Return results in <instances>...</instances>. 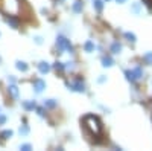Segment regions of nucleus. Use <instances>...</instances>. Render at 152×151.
Returning <instances> with one entry per match:
<instances>
[{
    "label": "nucleus",
    "mask_w": 152,
    "mask_h": 151,
    "mask_svg": "<svg viewBox=\"0 0 152 151\" xmlns=\"http://www.w3.org/2000/svg\"><path fill=\"white\" fill-rule=\"evenodd\" d=\"M84 128L90 133L91 136L99 137L100 134H102V122L99 121L97 116L87 115V116L84 118Z\"/></svg>",
    "instance_id": "nucleus-1"
},
{
    "label": "nucleus",
    "mask_w": 152,
    "mask_h": 151,
    "mask_svg": "<svg viewBox=\"0 0 152 151\" xmlns=\"http://www.w3.org/2000/svg\"><path fill=\"white\" fill-rule=\"evenodd\" d=\"M21 2L23 0H0V11L6 15L17 17L21 12Z\"/></svg>",
    "instance_id": "nucleus-2"
},
{
    "label": "nucleus",
    "mask_w": 152,
    "mask_h": 151,
    "mask_svg": "<svg viewBox=\"0 0 152 151\" xmlns=\"http://www.w3.org/2000/svg\"><path fill=\"white\" fill-rule=\"evenodd\" d=\"M56 47H58V50H61V52H64V50L73 52V46H72L70 40H67L64 35H58V38H56Z\"/></svg>",
    "instance_id": "nucleus-3"
},
{
    "label": "nucleus",
    "mask_w": 152,
    "mask_h": 151,
    "mask_svg": "<svg viewBox=\"0 0 152 151\" xmlns=\"http://www.w3.org/2000/svg\"><path fill=\"white\" fill-rule=\"evenodd\" d=\"M125 75H126V80L137 81L143 77V70H142V67H135L132 70H125Z\"/></svg>",
    "instance_id": "nucleus-4"
},
{
    "label": "nucleus",
    "mask_w": 152,
    "mask_h": 151,
    "mask_svg": "<svg viewBox=\"0 0 152 151\" xmlns=\"http://www.w3.org/2000/svg\"><path fill=\"white\" fill-rule=\"evenodd\" d=\"M67 87L69 90L73 92H85V84L82 82V80H75L72 82H67Z\"/></svg>",
    "instance_id": "nucleus-5"
},
{
    "label": "nucleus",
    "mask_w": 152,
    "mask_h": 151,
    "mask_svg": "<svg viewBox=\"0 0 152 151\" xmlns=\"http://www.w3.org/2000/svg\"><path fill=\"white\" fill-rule=\"evenodd\" d=\"M8 93H9V96H11V98H14V99H17V98H18L20 92H18V87L15 85V82H12V84H9V85H8Z\"/></svg>",
    "instance_id": "nucleus-6"
},
{
    "label": "nucleus",
    "mask_w": 152,
    "mask_h": 151,
    "mask_svg": "<svg viewBox=\"0 0 152 151\" xmlns=\"http://www.w3.org/2000/svg\"><path fill=\"white\" fill-rule=\"evenodd\" d=\"M44 89H46V82H44L43 80H35V81H34V90H35L37 93H41Z\"/></svg>",
    "instance_id": "nucleus-7"
},
{
    "label": "nucleus",
    "mask_w": 152,
    "mask_h": 151,
    "mask_svg": "<svg viewBox=\"0 0 152 151\" xmlns=\"http://www.w3.org/2000/svg\"><path fill=\"white\" fill-rule=\"evenodd\" d=\"M38 70H40V73L46 75V73L50 72V64H49V63H46V61H41L40 64H38Z\"/></svg>",
    "instance_id": "nucleus-8"
},
{
    "label": "nucleus",
    "mask_w": 152,
    "mask_h": 151,
    "mask_svg": "<svg viewBox=\"0 0 152 151\" xmlns=\"http://www.w3.org/2000/svg\"><path fill=\"white\" fill-rule=\"evenodd\" d=\"M23 108H24V110H28V111H31V110L37 108L35 101H23Z\"/></svg>",
    "instance_id": "nucleus-9"
},
{
    "label": "nucleus",
    "mask_w": 152,
    "mask_h": 151,
    "mask_svg": "<svg viewBox=\"0 0 152 151\" xmlns=\"http://www.w3.org/2000/svg\"><path fill=\"white\" fill-rule=\"evenodd\" d=\"M15 67H17L18 70H21V72H28V69H29V66H28L24 61H17V63H15Z\"/></svg>",
    "instance_id": "nucleus-10"
},
{
    "label": "nucleus",
    "mask_w": 152,
    "mask_h": 151,
    "mask_svg": "<svg viewBox=\"0 0 152 151\" xmlns=\"http://www.w3.org/2000/svg\"><path fill=\"white\" fill-rule=\"evenodd\" d=\"M12 134H14V131H12V130H3L2 133H0V139L6 141V139H9V137H12Z\"/></svg>",
    "instance_id": "nucleus-11"
},
{
    "label": "nucleus",
    "mask_w": 152,
    "mask_h": 151,
    "mask_svg": "<svg viewBox=\"0 0 152 151\" xmlns=\"http://www.w3.org/2000/svg\"><path fill=\"white\" fill-rule=\"evenodd\" d=\"M113 64H114V61H113L111 57H104V58H102V66H104V67H111Z\"/></svg>",
    "instance_id": "nucleus-12"
},
{
    "label": "nucleus",
    "mask_w": 152,
    "mask_h": 151,
    "mask_svg": "<svg viewBox=\"0 0 152 151\" xmlns=\"http://www.w3.org/2000/svg\"><path fill=\"white\" fill-rule=\"evenodd\" d=\"M120 50H122V44H120V43L116 41V43L111 44V52H113V54H119Z\"/></svg>",
    "instance_id": "nucleus-13"
},
{
    "label": "nucleus",
    "mask_w": 152,
    "mask_h": 151,
    "mask_svg": "<svg viewBox=\"0 0 152 151\" xmlns=\"http://www.w3.org/2000/svg\"><path fill=\"white\" fill-rule=\"evenodd\" d=\"M84 49H85V52H93V50H94V43L88 40V41L84 44Z\"/></svg>",
    "instance_id": "nucleus-14"
},
{
    "label": "nucleus",
    "mask_w": 152,
    "mask_h": 151,
    "mask_svg": "<svg viewBox=\"0 0 152 151\" xmlns=\"http://www.w3.org/2000/svg\"><path fill=\"white\" fill-rule=\"evenodd\" d=\"M93 6H94V9H96L97 12H100V11H102V8H104V2H102V0H94Z\"/></svg>",
    "instance_id": "nucleus-15"
},
{
    "label": "nucleus",
    "mask_w": 152,
    "mask_h": 151,
    "mask_svg": "<svg viewBox=\"0 0 152 151\" xmlns=\"http://www.w3.org/2000/svg\"><path fill=\"white\" fill-rule=\"evenodd\" d=\"M44 107H49V108L56 107V101H55V99H46V101H44Z\"/></svg>",
    "instance_id": "nucleus-16"
},
{
    "label": "nucleus",
    "mask_w": 152,
    "mask_h": 151,
    "mask_svg": "<svg viewBox=\"0 0 152 151\" xmlns=\"http://www.w3.org/2000/svg\"><path fill=\"white\" fill-rule=\"evenodd\" d=\"M6 23H8V24H11L12 28H17V26H18L17 20H14V15H9V17L6 18Z\"/></svg>",
    "instance_id": "nucleus-17"
},
{
    "label": "nucleus",
    "mask_w": 152,
    "mask_h": 151,
    "mask_svg": "<svg viewBox=\"0 0 152 151\" xmlns=\"http://www.w3.org/2000/svg\"><path fill=\"white\" fill-rule=\"evenodd\" d=\"M125 38L128 40V41H131V43H135V41H137L135 35H134L132 32H125Z\"/></svg>",
    "instance_id": "nucleus-18"
},
{
    "label": "nucleus",
    "mask_w": 152,
    "mask_h": 151,
    "mask_svg": "<svg viewBox=\"0 0 152 151\" xmlns=\"http://www.w3.org/2000/svg\"><path fill=\"white\" fill-rule=\"evenodd\" d=\"M82 11V3L79 2V0H76V2L73 3V12H81Z\"/></svg>",
    "instance_id": "nucleus-19"
},
{
    "label": "nucleus",
    "mask_w": 152,
    "mask_h": 151,
    "mask_svg": "<svg viewBox=\"0 0 152 151\" xmlns=\"http://www.w3.org/2000/svg\"><path fill=\"white\" fill-rule=\"evenodd\" d=\"M143 60L148 63V64H152V52H148V54H145Z\"/></svg>",
    "instance_id": "nucleus-20"
},
{
    "label": "nucleus",
    "mask_w": 152,
    "mask_h": 151,
    "mask_svg": "<svg viewBox=\"0 0 152 151\" xmlns=\"http://www.w3.org/2000/svg\"><path fill=\"white\" fill-rule=\"evenodd\" d=\"M20 150H23V151H29V150H32V147H31V144H23V145H20Z\"/></svg>",
    "instance_id": "nucleus-21"
},
{
    "label": "nucleus",
    "mask_w": 152,
    "mask_h": 151,
    "mask_svg": "<svg viewBox=\"0 0 152 151\" xmlns=\"http://www.w3.org/2000/svg\"><path fill=\"white\" fill-rule=\"evenodd\" d=\"M55 69H56V70H64L66 66L62 64V63H55Z\"/></svg>",
    "instance_id": "nucleus-22"
},
{
    "label": "nucleus",
    "mask_w": 152,
    "mask_h": 151,
    "mask_svg": "<svg viewBox=\"0 0 152 151\" xmlns=\"http://www.w3.org/2000/svg\"><path fill=\"white\" fill-rule=\"evenodd\" d=\"M29 133V128L26 127V125H24V127H21L20 128V134H28Z\"/></svg>",
    "instance_id": "nucleus-23"
},
{
    "label": "nucleus",
    "mask_w": 152,
    "mask_h": 151,
    "mask_svg": "<svg viewBox=\"0 0 152 151\" xmlns=\"http://www.w3.org/2000/svg\"><path fill=\"white\" fill-rule=\"evenodd\" d=\"M132 11L135 12V14H138V12H140V6H138V5H132Z\"/></svg>",
    "instance_id": "nucleus-24"
},
{
    "label": "nucleus",
    "mask_w": 152,
    "mask_h": 151,
    "mask_svg": "<svg viewBox=\"0 0 152 151\" xmlns=\"http://www.w3.org/2000/svg\"><path fill=\"white\" fill-rule=\"evenodd\" d=\"M5 122H6V118H5V116L2 115V113H0V125H3Z\"/></svg>",
    "instance_id": "nucleus-25"
},
{
    "label": "nucleus",
    "mask_w": 152,
    "mask_h": 151,
    "mask_svg": "<svg viewBox=\"0 0 152 151\" xmlns=\"http://www.w3.org/2000/svg\"><path fill=\"white\" fill-rule=\"evenodd\" d=\"M37 113H38V115H40V116H44V108H37Z\"/></svg>",
    "instance_id": "nucleus-26"
},
{
    "label": "nucleus",
    "mask_w": 152,
    "mask_h": 151,
    "mask_svg": "<svg viewBox=\"0 0 152 151\" xmlns=\"http://www.w3.org/2000/svg\"><path fill=\"white\" fill-rule=\"evenodd\" d=\"M35 43L37 44H41L43 43V38H41V37H35Z\"/></svg>",
    "instance_id": "nucleus-27"
},
{
    "label": "nucleus",
    "mask_w": 152,
    "mask_h": 151,
    "mask_svg": "<svg viewBox=\"0 0 152 151\" xmlns=\"http://www.w3.org/2000/svg\"><path fill=\"white\" fill-rule=\"evenodd\" d=\"M8 81L12 84V82H15V78H14V77H9V78H8Z\"/></svg>",
    "instance_id": "nucleus-28"
},
{
    "label": "nucleus",
    "mask_w": 152,
    "mask_h": 151,
    "mask_svg": "<svg viewBox=\"0 0 152 151\" xmlns=\"http://www.w3.org/2000/svg\"><path fill=\"white\" fill-rule=\"evenodd\" d=\"M97 81H99V82H104V81H105V77H100Z\"/></svg>",
    "instance_id": "nucleus-29"
},
{
    "label": "nucleus",
    "mask_w": 152,
    "mask_h": 151,
    "mask_svg": "<svg viewBox=\"0 0 152 151\" xmlns=\"http://www.w3.org/2000/svg\"><path fill=\"white\" fill-rule=\"evenodd\" d=\"M116 2H117V3H125L126 0H116Z\"/></svg>",
    "instance_id": "nucleus-30"
},
{
    "label": "nucleus",
    "mask_w": 152,
    "mask_h": 151,
    "mask_svg": "<svg viewBox=\"0 0 152 151\" xmlns=\"http://www.w3.org/2000/svg\"><path fill=\"white\" fill-rule=\"evenodd\" d=\"M0 113H2V107H0Z\"/></svg>",
    "instance_id": "nucleus-31"
},
{
    "label": "nucleus",
    "mask_w": 152,
    "mask_h": 151,
    "mask_svg": "<svg viewBox=\"0 0 152 151\" xmlns=\"http://www.w3.org/2000/svg\"><path fill=\"white\" fill-rule=\"evenodd\" d=\"M59 2H62V0H59Z\"/></svg>",
    "instance_id": "nucleus-32"
},
{
    "label": "nucleus",
    "mask_w": 152,
    "mask_h": 151,
    "mask_svg": "<svg viewBox=\"0 0 152 151\" xmlns=\"http://www.w3.org/2000/svg\"><path fill=\"white\" fill-rule=\"evenodd\" d=\"M0 61H2V58H0Z\"/></svg>",
    "instance_id": "nucleus-33"
},
{
    "label": "nucleus",
    "mask_w": 152,
    "mask_h": 151,
    "mask_svg": "<svg viewBox=\"0 0 152 151\" xmlns=\"http://www.w3.org/2000/svg\"><path fill=\"white\" fill-rule=\"evenodd\" d=\"M107 2H108V0H107Z\"/></svg>",
    "instance_id": "nucleus-34"
},
{
    "label": "nucleus",
    "mask_w": 152,
    "mask_h": 151,
    "mask_svg": "<svg viewBox=\"0 0 152 151\" xmlns=\"http://www.w3.org/2000/svg\"><path fill=\"white\" fill-rule=\"evenodd\" d=\"M151 2H152V0H151Z\"/></svg>",
    "instance_id": "nucleus-35"
}]
</instances>
